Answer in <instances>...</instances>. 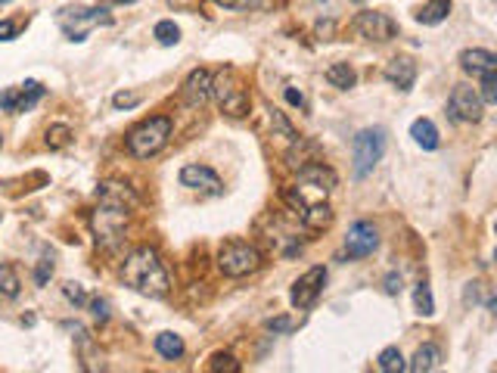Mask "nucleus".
I'll use <instances>...</instances> for the list:
<instances>
[{"label":"nucleus","instance_id":"nucleus-39","mask_svg":"<svg viewBox=\"0 0 497 373\" xmlns=\"http://www.w3.org/2000/svg\"><path fill=\"white\" fill-rule=\"evenodd\" d=\"M382 290L389 293V295H398V293H401V274H395V270H392V274L382 280Z\"/></svg>","mask_w":497,"mask_h":373},{"label":"nucleus","instance_id":"nucleus-37","mask_svg":"<svg viewBox=\"0 0 497 373\" xmlns=\"http://www.w3.org/2000/svg\"><path fill=\"white\" fill-rule=\"evenodd\" d=\"M298 320L293 317H271L268 320V330H273V333H289V330H295Z\"/></svg>","mask_w":497,"mask_h":373},{"label":"nucleus","instance_id":"nucleus-9","mask_svg":"<svg viewBox=\"0 0 497 373\" xmlns=\"http://www.w3.org/2000/svg\"><path fill=\"white\" fill-rule=\"evenodd\" d=\"M323 283H327V268L317 265V268H311V270H305V274L293 283L289 302H293L298 311H308V308H311V305L317 302V295H320Z\"/></svg>","mask_w":497,"mask_h":373},{"label":"nucleus","instance_id":"nucleus-11","mask_svg":"<svg viewBox=\"0 0 497 373\" xmlns=\"http://www.w3.org/2000/svg\"><path fill=\"white\" fill-rule=\"evenodd\" d=\"M177 181H181V186H187V190L202 193V196H221V193H224L221 177L211 172L209 165H184Z\"/></svg>","mask_w":497,"mask_h":373},{"label":"nucleus","instance_id":"nucleus-34","mask_svg":"<svg viewBox=\"0 0 497 373\" xmlns=\"http://www.w3.org/2000/svg\"><path fill=\"white\" fill-rule=\"evenodd\" d=\"M63 293H66V299H68V302H75L78 308H84V305H88V293L81 290V283H66V286H63Z\"/></svg>","mask_w":497,"mask_h":373},{"label":"nucleus","instance_id":"nucleus-24","mask_svg":"<svg viewBox=\"0 0 497 373\" xmlns=\"http://www.w3.org/2000/svg\"><path fill=\"white\" fill-rule=\"evenodd\" d=\"M156 352L168 361H177L184 354V339L174 336V333H159L156 336Z\"/></svg>","mask_w":497,"mask_h":373},{"label":"nucleus","instance_id":"nucleus-35","mask_svg":"<svg viewBox=\"0 0 497 373\" xmlns=\"http://www.w3.org/2000/svg\"><path fill=\"white\" fill-rule=\"evenodd\" d=\"M88 308H90V315L100 320V324H106L109 320V302L106 299H88Z\"/></svg>","mask_w":497,"mask_h":373},{"label":"nucleus","instance_id":"nucleus-36","mask_svg":"<svg viewBox=\"0 0 497 373\" xmlns=\"http://www.w3.org/2000/svg\"><path fill=\"white\" fill-rule=\"evenodd\" d=\"M137 103H140V93H115V97H113V106L115 109H134Z\"/></svg>","mask_w":497,"mask_h":373},{"label":"nucleus","instance_id":"nucleus-18","mask_svg":"<svg viewBox=\"0 0 497 373\" xmlns=\"http://www.w3.org/2000/svg\"><path fill=\"white\" fill-rule=\"evenodd\" d=\"M441 361H444V352H441L435 342H426V345H419V349H417L414 361L407 364V370H414V373H429V370H439Z\"/></svg>","mask_w":497,"mask_h":373},{"label":"nucleus","instance_id":"nucleus-19","mask_svg":"<svg viewBox=\"0 0 497 373\" xmlns=\"http://www.w3.org/2000/svg\"><path fill=\"white\" fill-rule=\"evenodd\" d=\"M298 218H302V224L308 227V231H323V227L333 224V209L327 206V202H314V206H308Z\"/></svg>","mask_w":497,"mask_h":373},{"label":"nucleus","instance_id":"nucleus-5","mask_svg":"<svg viewBox=\"0 0 497 373\" xmlns=\"http://www.w3.org/2000/svg\"><path fill=\"white\" fill-rule=\"evenodd\" d=\"M385 131L382 128H364L351 140V162H355V177H367L376 168V162L385 156Z\"/></svg>","mask_w":497,"mask_h":373},{"label":"nucleus","instance_id":"nucleus-21","mask_svg":"<svg viewBox=\"0 0 497 373\" xmlns=\"http://www.w3.org/2000/svg\"><path fill=\"white\" fill-rule=\"evenodd\" d=\"M44 93L47 90H44V84H41V81H25L22 88H19V97H16V109H13V112H28V109L38 103L41 97H44Z\"/></svg>","mask_w":497,"mask_h":373},{"label":"nucleus","instance_id":"nucleus-10","mask_svg":"<svg viewBox=\"0 0 497 373\" xmlns=\"http://www.w3.org/2000/svg\"><path fill=\"white\" fill-rule=\"evenodd\" d=\"M482 97L476 93V88L469 84H457L451 90V100H448V112L454 122H478L482 118Z\"/></svg>","mask_w":497,"mask_h":373},{"label":"nucleus","instance_id":"nucleus-33","mask_svg":"<svg viewBox=\"0 0 497 373\" xmlns=\"http://www.w3.org/2000/svg\"><path fill=\"white\" fill-rule=\"evenodd\" d=\"M482 103H497V72L482 75Z\"/></svg>","mask_w":497,"mask_h":373},{"label":"nucleus","instance_id":"nucleus-2","mask_svg":"<svg viewBox=\"0 0 497 373\" xmlns=\"http://www.w3.org/2000/svg\"><path fill=\"white\" fill-rule=\"evenodd\" d=\"M333 186H336V172H333V168H327L323 162H308L298 168V181L293 186H286L283 196H286L289 206L302 215V211L308 206H314V202H327Z\"/></svg>","mask_w":497,"mask_h":373},{"label":"nucleus","instance_id":"nucleus-16","mask_svg":"<svg viewBox=\"0 0 497 373\" xmlns=\"http://www.w3.org/2000/svg\"><path fill=\"white\" fill-rule=\"evenodd\" d=\"M385 81L389 84H395L398 90H410L414 88V81H417V63L410 56H395L389 65H385Z\"/></svg>","mask_w":497,"mask_h":373},{"label":"nucleus","instance_id":"nucleus-41","mask_svg":"<svg viewBox=\"0 0 497 373\" xmlns=\"http://www.w3.org/2000/svg\"><path fill=\"white\" fill-rule=\"evenodd\" d=\"M286 100H289V103H293V106H298V109H305V97H302V93H298V90H293V88H286Z\"/></svg>","mask_w":497,"mask_h":373},{"label":"nucleus","instance_id":"nucleus-14","mask_svg":"<svg viewBox=\"0 0 497 373\" xmlns=\"http://www.w3.org/2000/svg\"><path fill=\"white\" fill-rule=\"evenodd\" d=\"M209 97H211V75L205 72V69H196V72L187 75V81H184V88H181L184 106L199 109V106L209 103Z\"/></svg>","mask_w":497,"mask_h":373},{"label":"nucleus","instance_id":"nucleus-15","mask_svg":"<svg viewBox=\"0 0 497 373\" xmlns=\"http://www.w3.org/2000/svg\"><path fill=\"white\" fill-rule=\"evenodd\" d=\"M460 65H464V72H469L473 78H482V75L497 72V56L491 50L473 47V50H464V53H460Z\"/></svg>","mask_w":497,"mask_h":373},{"label":"nucleus","instance_id":"nucleus-3","mask_svg":"<svg viewBox=\"0 0 497 373\" xmlns=\"http://www.w3.org/2000/svg\"><path fill=\"white\" fill-rule=\"evenodd\" d=\"M127 218H131V209L100 202V209L90 215V231H93V240H97L100 249L113 252V249H118V246H122Z\"/></svg>","mask_w":497,"mask_h":373},{"label":"nucleus","instance_id":"nucleus-6","mask_svg":"<svg viewBox=\"0 0 497 373\" xmlns=\"http://www.w3.org/2000/svg\"><path fill=\"white\" fill-rule=\"evenodd\" d=\"M56 22L68 41H84L93 25H109L113 16H109L106 6H90V10L88 6H66V10L56 13Z\"/></svg>","mask_w":497,"mask_h":373},{"label":"nucleus","instance_id":"nucleus-27","mask_svg":"<svg viewBox=\"0 0 497 373\" xmlns=\"http://www.w3.org/2000/svg\"><path fill=\"white\" fill-rule=\"evenodd\" d=\"M19 274L13 270V265H0V295L6 299H16L19 295Z\"/></svg>","mask_w":497,"mask_h":373},{"label":"nucleus","instance_id":"nucleus-22","mask_svg":"<svg viewBox=\"0 0 497 373\" xmlns=\"http://www.w3.org/2000/svg\"><path fill=\"white\" fill-rule=\"evenodd\" d=\"M448 13H451V0H429V4L423 6V10L417 13V22H423V25H439L448 19Z\"/></svg>","mask_w":497,"mask_h":373},{"label":"nucleus","instance_id":"nucleus-26","mask_svg":"<svg viewBox=\"0 0 497 373\" xmlns=\"http://www.w3.org/2000/svg\"><path fill=\"white\" fill-rule=\"evenodd\" d=\"M152 38H156L162 47H174L177 41H181V28L171 19H162V22H156V28H152Z\"/></svg>","mask_w":497,"mask_h":373},{"label":"nucleus","instance_id":"nucleus-28","mask_svg":"<svg viewBox=\"0 0 497 373\" xmlns=\"http://www.w3.org/2000/svg\"><path fill=\"white\" fill-rule=\"evenodd\" d=\"M414 305H417V315L432 317L435 315V302H432V290L426 283H419L414 290Z\"/></svg>","mask_w":497,"mask_h":373},{"label":"nucleus","instance_id":"nucleus-1","mask_svg":"<svg viewBox=\"0 0 497 373\" xmlns=\"http://www.w3.org/2000/svg\"><path fill=\"white\" fill-rule=\"evenodd\" d=\"M122 280L131 290H137L140 295H150V299H165L171 290V277L165 265H162L159 252L150 249V246H140L131 256L125 258L122 265Z\"/></svg>","mask_w":497,"mask_h":373},{"label":"nucleus","instance_id":"nucleus-25","mask_svg":"<svg viewBox=\"0 0 497 373\" xmlns=\"http://www.w3.org/2000/svg\"><path fill=\"white\" fill-rule=\"evenodd\" d=\"M376 367H380L382 373H401V370H407V364H404V354H401V349L389 345V349L380 352V358H376Z\"/></svg>","mask_w":497,"mask_h":373},{"label":"nucleus","instance_id":"nucleus-4","mask_svg":"<svg viewBox=\"0 0 497 373\" xmlns=\"http://www.w3.org/2000/svg\"><path fill=\"white\" fill-rule=\"evenodd\" d=\"M171 128H174V122H171L168 115H152L147 122H140L131 134H127V152L137 159L156 156V152L168 143Z\"/></svg>","mask_w":497,"mask_h":373},{"label":"nucleus","instance_id":"nucleus-32","mask_svg":"<svg viewBox=\"0 0 497 373\" xmlns=\"http://www.w3.org/2000/svg\"><path fill=\"white\" fill-rule=\"evenodd\" d=\"M211 370L215 373H221V370H227V373H239V361L234 358V354H224V352H218L215 358H211V364H209Z\"/></svg>","mask_w":497,"mask_h":373},{"label":"nucleus","instance_id":"nucleus-29","mask_svg":"<svg viewBox=\"0 0 497 373\" xmlns=\"http://www.w3.org/2000/svg\"><path fill=\"white\" fill-rule=\"evenodd\" d=\"M218 6H224L230 13H248V10H261V6H271V0H215Z\"/></svg>","mask_w":497,"mask_h":373},{"label":"nucleus","instance_id":"nucleus-43","mask_svg":"<svg viewBox=\"0 0 497 373\" xmlns=\"http://www.w3.org/2000/svg\"><path fill=\"white\" fill-rule=\"evenodd\" d=\"M355 4H364V0H355Z\"/></svg>","mask_w":497,"mask_h":373},{"label":"nucleus","instance_id":"nucleus-38","mask_svg":"<svg viewBox=\"0 0 497 373\" xmlns=\"http://www.w3.org/2000/svg\"><path fill=\"white\" fill-rule=\"evenodd\" d=\"M16 97H19V88L4 90V93H0V109H4V112H13V109H16Z\"/></svg>","mask_w":497,"mask_h":373},{"label":"nucleus","instance_id":"nucleus-8","mask_svg":"<svg viewBox=\"0 0 497 373\" xmlns=\"http://www.w3.org/2000/svg\"><path fill=\"white\" fill-rule=\"evenodd\" d=\"M218 268L227 277H246L261 268V252L243 240H230L218 252Z\"/></svg>","mask_w":497,"mask_h":373},{"label":"nucleus","instance_id":"nucleus-30","mask_svg":"<svg viewBox=\"0 0 497 373\" xmlns=\"http://www.w3.org/2000/svg\"><path fill=\"white\" fill-rule=\"evenodd\" d=\"M68 140H72V128H68V125H50L47 128V147L50 149H63Z\"/></svg>","mask_w":497,"mask_h":373},{"label":"nucleus","instance_id":"nucleus-44","mask_svg":"<svg viewBox=\"0 0 497 373\" xmlns=\"http://www.w3.org/2000/svg\"><path fill=\"white\" fill-rule=\"evenodd\" d=\"M0 147H4V137H0Z\"/></svg>","mask_w":497,"mask_h":373},{"label":"nucleus","instance_id":"nucleus-12","mask_svg":"<svg viewBox=\"0 0 497 373\" xmlns=\"http://www.w3.org/2000/svg\"><path fill=\"white\" fill-rule=\"evenodd\" d=\"M355 28L357 35L367 38V41H380V44H385V41L398 38V22L392 19V16L385 13H357L355 16Z\"/></svg>","mask_w":497,"mask_h":373},{"label":"nucleus","instance_id":"nucleus-31","mask_svg":"<svg viewBox=\"0 0 497 373\" xmlns=\"http://www.w3.org/2000/svg\"><path fill=\"white\" fill-rule=\"evenodd\" d=\"M50 277H53V252H44V258H41L38 268H34V283L44 286Z\"/></svg>","mask_w":497,"mask_h":373},{"label":"nucleus","instance_id":"nucleus-17","mask_svg":"<svg viewBox=\"0 0 497 373\" xmlns=\"http://www.w3.org/2000/svg\"><path fill=\"white\" fill-rule=\"evenodd\" d=\"M97 199L100 202H109V206H125V209H134L137 206V193L127 184H118V181L100 184L97 186Z\"/></svg>","mask_w":497,"mask_h":373},{"label":"nucleus","instance_id":"nucleus-40","mask_svg":"<svg viewBox=\"0 0 497 373\" xmlns=\"http://www.w3.org/2000/svg\"><path fill=\"white\" fill-rule=\"evenodd\" d=\"M16 38V25L10 19H4L0 22V41H13Z\"/></svg>","mask_w":497,"mask_h":373},{"label":"nucleus","instance_id":"nucleus-23","mask_svg":"<svg viewBox=\"0 0 497 373\" xmlns=\"http://www.w3.org/2000/svg\"><path fill=\"white\" fill-rule=\"evenodd\" d=\"M327 81L333 84V88H339V90H348V88H355L357 75H355V69H351L348 63H336V65H330V69H327Z\"/></svg>","mask_w":497,"mask_h":373},{"label":"nucleus","instance_id":"nucleus-13","mask_svg":"<svg viewBox=\"0 0 497 373\" xmlns=\"http://www.w3.org/2000/svg\"><path fill=\"white\" fill-rule=\"evenodd\" d=\"M376 246H380V233H376V227L370 221H355V224L348 227V236H345L348 258H367V256H373Z\"/></svg>","mask_w":497,"mask_h":373},{"label":"nucleus","instance_id":"nucleus-20","mask_svg":"<svg viewBox=\"0 0 497 373\" xmlns=\"http://www.w3.org/2000/svg\"><path fill=\"white\" fill-rule=\"evenodd\" d=\"M410 137H414L423 149H439V128L429 122V118H417L414 125H410Z\"/></svg>","mask_w":497,"mask_h":373},{"label":"nucleus","instance_id":"nucleus-7","mask_svg":"<svg viewBox=\"0 0 497 373\" xmlns=\"http://www.w3.org/2000/svg\"><path fill=\"white\" fill-rule=\"evenodd\" d=\"M211 93H215L221 112L230 115V118H243L248 115V90L243 88V81L236 78L234 69H224L211 81Z\"/></svg>","mask_w":497,"mask_h":373},{"label":"nucleus","instance_id":"nucleus-42","mask_svg":"<svg viewBox=\"0 0 497 373\" xmlns=\"http://www.w3.org/2000/svg\"><path fill=\"white\" fill-rule=\"evenodd\" d=\"M113 4H137V0H113Z\"/></svg>","mask_w":497,"mask_h":373}]
</instances>
